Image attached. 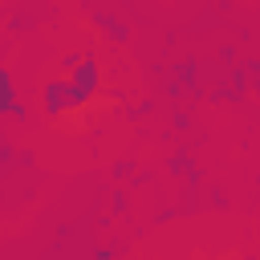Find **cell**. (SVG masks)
<instances>
[{
  "label": "cell",
  "instance_id": "cell-1",
  "mask_svg": "<svg viewBox=\"0 0 260 260\" xmlns=\"http://www.w3.org/2000/svg\"><path fill=\"white\" fill-rule=\"evenodd\" d=\"M65 65H69L65 77H49L41 85V110H45V118H65L73 110H85L102 93V73H98L93 53H73V57H65Z\"/></svg>",
  "mask_w": 260,
  "mask_h": 260
},
{
  "label": "cell",
  "instance_id": "cell-2",
  "mask_svg": "<svg viewBox=\"0 0 260 260\" xmlns=\"http://www.w3.org/2000/svg\"><path fill=\"white\" fill-rule=\"evenodd\" d=\"M0 114L4 118H24V106L16 98V81H12V69L8 65L0 69Z\"/></svg>",
  "mask_w": 260,
  "mask_h": 260
}]
</instances>
